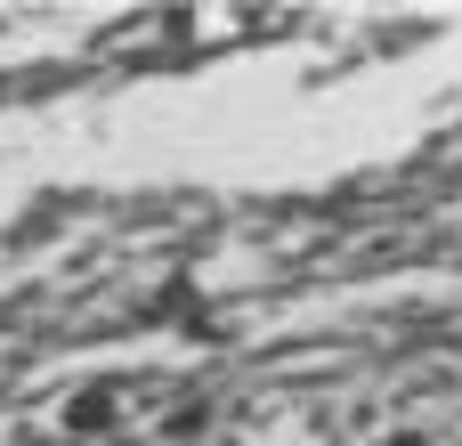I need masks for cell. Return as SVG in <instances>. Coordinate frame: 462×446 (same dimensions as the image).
I'll use <instances>...</instances> for the list:
<instances>
[{"label":"cell","instance_id":"1","mask_svg":"<svg viewBox=\"0 0 462 446\" xmlns=\"http://www.w3.org/2000/svg\"><path fill=\"white\" fill-rule=\"evenodd\" d=\"M106 423H114V390H81V398L65 406V431H73V439H97Z\"/></svg>","mask_w":462,"mask_h":446}]
</instances>
